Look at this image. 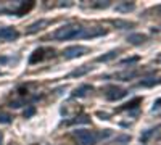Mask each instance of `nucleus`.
<instances>
[{
  "mask_svg": "<svg viewBox=\"0 0 161 145\" xmlns=\"http://www.w3.org/2000/svg\"><path fill=\"white\" fill-rule=\"evenodd\" d=\"M106 136H110V129H105V132H92V131H82L77 129L74 131V137L79 140L80 145H95L100 139H105Z\"/></svg>",
  "mask_w": 161,
  "mask_h": 145,
  "instance_id": "obj_1",
  "label": "nucleus"
},
{
  "mask_svg": "<svg viewBox=\"0 0 161 145\" xmlns=\"http://www.w3.org/2000/svg\"><path fill=\"white\" fill-rule=\"evenodd\" d=\"M80 31H82V28H80L79 24H66L63 26V28L57 29L55 32L52 34V37L55 39V41H69V39H76L79 37Z\"/></svg>",
  "mask_w": 161,
  "mask_h": 145,
  "instance_id": "obj_2",
  "label": "nucleus"
},
{
  "mask_svg": "<svg viewBox=\"0 0 161 145\" xmlns=\"http://www.w3.org/2000/svg\"><path fill=\"white\" fill-rule=\"evenodd\" d=\"M87 52H89V48L84 47V45H73V47H68V48H66V50L63 52V55H64V58L73 60V58H77V57L86 55Z\"/></svg>",
  "mask_w": 161,
  "mask_h": 145,
  "instance_id": "obj_3",
  "label": "nucleus"
},
{
  "mask_svg": "<svg viewBox=\"0 0 161 145\" xmlns=\"http://www.w3.org/2000/svg\"><path fill=\"white\" fill-rule=\"evenodd\" d=\"M106 31L102 28H82L79 37H84V39H92V37H98V36H105Z\"/></svg>",
  "mask_w": 161,
  "mask_h": 145,
  "instance_id": "obj_4",
  "label": "nucleus"
},
{
  "mask_svg": "<svg viewBox=\"0 0 161 145\" xmlns=\"http://www.w3.org/2000/svg\"><path fill=\"white\" fill-rule=\"evenodd\" d=\"M19 32L15 29V28H2L0 29V39H3V41H15L18 39Z\"/></svg>",
  "mask_w": 161,
  "mask_h": 145,
  "instance_id": "obj_5",
  "label": "nucleus"
},
{
  "mask_svg": "<svg viewBox=\"0 0 161 145\" xmlns=\"http://www.w3.org/2000/svg\"><path fill=\"white\" fill-rule=\"evenodd\" d=\"M50 24V21L48 20H39V21H36V23H32L29 28H28V34H34V32H37V31H40V29H44L45 26H48Z\"/></svg>",
  "mask_w": 161,
  "mask_h": 145,
  "instance_id": "obj_6",
  "label": "nucleus"
},
{
  "mask_svg": "<svg viewBox=\"0 0 161 145\" xmlns=\"http://www.w3.org/2000/svg\"><path fill=\"white\" fill-rule=\"evenodd\" d=\"M124 95H126V90H123V89H114V87H111L108 92H106V98H108V100H118V98L124 97Z\"/></svg>",
  "mask_w": 161,
  "mask_h": 145,
  "instance_id": "obj_7",
  "label": "nucleus"
},
{
  "mask_svg": "<svg viewBox=\"0 0 161 145\" xmlns=\"http://www.w3.org/2000/svg\"><path fill=\"white\" fill-rule=\"evenodd\" d=\"M89 71H92L90 64H82V66H79V68H76L74 71H71V73H69V77H80V76L87 74Z\"/></svg>",
  "mask_w": 161,
  "mask_h": 145,
  "instance_id": "obj_8",
  "label": "nucleus"
},
{
  "mask_svg": "<svg viewBox=\"0 0 161 145\" xmlns=\"http://www.w3.org/2000/svg\"><path fill=\"white\" fill-rule=\"evenodd\" d=\"M92 90V87L90 86H80L79 89H76V92H73V97H86L89 92Z\"/></svg>",
  "mask_w": 161,
  "mask_h": 145,
  "instance_id": "obj_9",
  "label": "nucleus"
},
{
  "mask_svg": "<svg viewBox=\"0 0 161 145\" xmlns=\"http://www.w3.org/2000/svg\"><path fill=\"white\" fill-rule=\"evenodd\" d=\"M44 52H45V48L36 50L34 53L31 55V58H29V63H37V61H40V60H44Z\"/></svg>",
  "mask_w": 161,
  "mask_h": 145,
  "instance_id": "obj_10",
  "label": "nucleus"
},
{
  "mask_svg": "<svg viewBox=\"0 0 161 145\" xmlns=\"http://www.w3.org/2000/svg\"><path fill=\"white\" fill-rule=\"evenodd\" d=\"M116 55H118V52H116V50H113V52H108L106 55L98 57V58H97V61H110V60H113Z\"/></svg>",
  "mask_w": 161,
  "mask_h": 145,
  "instance_id": "obj_11",
  "label": "nucleus"
},
{
  "mask_svg": "<svg viewBox=\"0 0 161 145\" xmlns=\"http://www.w3.org/2000/svg\"><path fill=\"white\" fill-rule=\"evenodd\" d=\"M90 120L87 116H79V118H76V120H73V121H68V124H87Z\"/></svg>",
  "mask_w": 161,
  "mask_h": 145,
  "instance_id": "obj_12",
  "label": "nucleus"
},
{
  "mask_svg": "<svg viewBox=\"0 0 161 145\" xmlns=\"http://www.w3.org/2000/svg\"><path fill=\"white\" fill-rule=\"evenodd\" d=\"M143 36H139V34H136V36H130L129 37V41L132 42V44H140V42H143Z\"/></svg>",
  "mask_w": 161,
  "mask_h": 145,
  "instance_id": "obj_13",
  "label": "nucleus"
},
{
  "mask_svg": "<svg viewBox=\"0 0 161 145\" xmlns=\"http://www.w3.org/2000/svg\"><path fill=\"white\" fill-rule=\"evenodd\" d=\"M11 120H10V116L7 114V113H0V123L2 124H8Z\"/></svg>",
  "mask_w": 161,
  "mask_h": 145,
  "instance_id": "obj_14",
  "label": "nucleus"
},
{
  "mask_svg": "<svg viewBox=\"0 0 161 145\" xmlns=\"http://www.w3.org/2000/svg\"><path fill=\"white\" fill-rule=\"evenodd\" d=\"M34 113H36V108H34V107H31V108H28V110L24 111V118H29V116H32Z\"/></svg>",
  "mask_w": 161,
  "mask_h": 145,
  "instance_id": "obj_15",
  "label": "nucleus"
},
{
  "mask_svg": "<svg viewBox=\"0 0 161 145\" xmlns=\"http://www.w3.org/2000/svg\"><path fill=\"white\" fill-rule=\"evenodd\" d=\"M132 8V5H119V7H116V10H119V11H124V10H130Z\"/></svg>",
  "mask_w": 161,
  "mask_h": 145,
  "instance_id": "obj_16",
  "label": "nucleus"
},
{
  "mask_svg": "<svg viewBox=\"0 0 161 145\" xmlns=\"http://www.w3.org/2000/svg\"><path fill=\"white\" fill-rule=\"evenodd\" d=\"M0 142H2V134H0Z\"/></svg>",
  "mask_w": 161,
  "mask_h": 145,
  "instance_id": "obj_17",
  "label": "nucleus"
},
{
  "mask_svg": "<svg viewBox=\"0 0 161 145\" xmlns=\"http://www.w3.org/2000/svg\"><path fill=\"white\" fill-rule=\"evenodd\" d=\"M159 10H161V8H159Z\"/></svg>",
  "mask_w": 161,
  "mask_h": 145,
  "instance_id": "obj_18",
  "label": "nucleus"
}]
</instances>
